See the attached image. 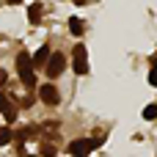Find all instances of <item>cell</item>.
I'll return each mask as SVG.
<instances>
[{
	"label": "cell",
	"instance_id": "cell-3",
	"mask_svg": "<svg viewBox=\"0 0 157 157\" xmlns=\"http://www.w3.org/2000/svg\"><path fill=\"white\" fill-rule=\"evenodd\" d=\"M72 66H75L77 75H86L88 72V52H86L83 44H75V50H72Z\"/></svg>",
	"mask_w": 157,
	"mask_h": 157
},
{
	"label": "cell",
	"instance_id": "cell-11",
	"mask_svg": "<svg viewBox=\"0 0 157 157\" xmlns=\"http://www.w3.org/2000/svg\"><path fill=\"white\" fill-rule=\"evenodd\" d=\"M144 119H157V105H146L144 108Z\"/></svg>",
	"mask_w": 157,
	"mask_h": 157
},
{
	"label": "cell",
	"instance_id": "cell-9",
	"mask_svg": "<svg viewBox=\"0 0 157 157\" xmlns=\"http://www.w3.org/2000/svg\"><path fill=\"white\" fill-rule=\"evenodd\" d=\"M30 132H33V127H25V130H19V132H14V138H17V144H25V141L30 138Z\"/></svg>",
	"mask_w": 157,
	"mask_h": 157
},
{
	"label": "cell",
	"instance_id": "cell-8",
	"mask_svg": "<svg viewBox=\"0 0 157 157\" xmlns=\"http://www.w3.org/2000/svg\"><path fill=\"white\" fill-rule=\"evenodd\" d=\"M69 30H72L75 36H80V33H83V22H80L77 17H72V19H69Z\"/></svg>",
	"mask_w": 157,
	"mask_h": 157
},
{
	"label": "cell",
	"instance_id": "cell-5",
	"mask_svg": "<svg viewBox=\"0 0 157 157\" xmlns=\"http://www.w3.org/2000/svg\"><path fill=\"white\" fill-rule=\"evenodd\" d=\"M39 99L47 102V105H58V102H61V94H58V88H55L52 83H44V86L39 88Z\"/></svg>",
	"mask_w": 157,
	"mask_h": 157
},
{
	"label": "cell",
	"instance_id": "cell-4",
	"mask_svg": "<svg viewBox=\"0 0 157 157\" xmlns=\"http://www.w3.org/2000/svg\"><path fill=\"white\" fill-rule=\"evenodd\" d=\"M63 69H66V58L61 52H55V55L47 58V77H58Z\"/></svg>",
	"mask_w": 157,
	"mask_h": 157
},
{
	"label": "cell",
	"instance_id": "cell-17",
	"mask_svg": "<svg viewBox=\"0 0 157 157\" xmlns=\"http://www.w3.org/2000/svg\"><path fill=\"white\" fill-rule=\"evenodd\" d=\"M8 3H22V0H8Z\"/></svg>",
	"mask_w": 157,
	"mask_h": 157
},
{
	"label": "cell",
	"instance_id": "cell-7",
	"mask_svg": "<svg viewBox=\"0 0 157 157\" xmlns=\"http://www.w3.org/2000/svg\"><path fill=\"white\" fill-rule=\"evenodd\" d=\"M28 19L36 25V22L41 19V6H30V11H28Z\"/></svg>",
	"mask_w": 157,
	"mask_h": 157
},
{
	"label": "cell",
	"instance_id": "cell-10",
	"mask_svg": "<svg viewBox=\"0 0 157 157\" xmlns=\"http://www.w3.org/2000/svg\"><path fill=\"white\" fill-rule=\"evenodd\" d=\"M11 144V127H0V146Z\"/></svg>",
	"mask_w": 157,
	"mask_h": 157
},
{
	"label": "cell",
	"instance_id": "cell-19",
	"mask_svg": "<svg viewBox=\"0 0 157 157\" xmlns=\"http://www.w3.org/2000/svg\"><path fill=\"white\" fill-rule=\"evenodd\" d=\"M25 157H36V155H25Z\"/></svg>",
	"mask_w": 157,
	"mask_h": 157
},
{
	"label": "cell",
	"instance_id": "cell-16",
	"mask_svg": "<svg viewBox=\"0 0 157 157\" xmlns=\"http://www.w3.org/2000/svg\"><path fill=\"white\" fill-rule=\"evenodd\" d=\"M6 80H8V75H6V69H0V86H3Z\"/></svg>",
	"mask_w": 157,
	"mask_h": 157
},
{
	"label": "cell",
	"instance_id": "cell-2",
	"mask_svg": "<svg viewBox=\"0 0 157 157\" xmlns=\"http://www.w3.org/2000/svg\"><path fill=\"white\" fill-rule=\"evenodd\" d=\"M97 146H99V141H94V138H83V141H72V144H69V152H72L75 157H88Z\"/></svg>",
	"mask_w": 157,
	"mask_h": 157
},
{
	"label": "cell",
	"instance_id": "cell-18",
	"mask_svg": "<svg viewBox=\"0 0 157 157\" xmlns=\"http://www.w3.org/2000/svg\"><path fill=\"white\" fill-rule=\"evenodd\" d=\"M72 3H83V0H72Z\"/></svg>",
	"mask_w": 157,
	"mask_h": 157
},
{
	"label": "cell",
	"instance_id": "cell-13",
	"mask_svg": "<svg viewBox=\"0 0 157 157\" xmlns=\"http://www.w3.org/2000/svg\"><path fill=\"white\" fill-rule=\"evenodd\" d=\"M3 116H6V119H8V121H14V119H17V110H14V108H11V105H8V108H6V110H3Z\"/></svg>",
	"mask_w": 157,
	"mask_h": 157
},
{
	"label": "cell",
	"instance_id": "cell-6",
	"mask_svg": "<svg viewBox=\"0 0 157 157\" xmlns=\"http://www.w3.org/2000/svg\"><path fill=\"white\" fill-rule=\"evenodd\" d=\"M47 58H50V47H47V44H44V47H39V50H36V55H30L33 66H36V63H44Z\"/></svg>",
	"mask_w": 157,
	"mask_h": 157
},
{
	"label": "cell",
	"instance_id": "cell-1",
	"mask_svg": "<svg viewBox=\"0 0 157 157\" xmlns=\"http://www.w3.org/2000/svg\"><path fill=\"white\" fill-rule=\"evenodd\" d=\"M17 72H19V77H22V86H25V88H33L36 75H33V61H30L28 52H19V55H17Z\"/></svg>",
	"mask_w": 157,
	"mask_h": 157
},
{
	"label": "cell",
	"instance_id": "cell-14",
	"mask_svg": "<svg viewBox=\"0 0 157 157\" xmlns=\"http://www.w3.org/2000/svg\"><path fill=\"white\" fill-rule=\"evenodd\" d=\"M8 105H11V102H8V97H6V94H3V91H0V113H3V110H6V108H8Z\"/></svg>",
	"mask_w": 157,
	"mask_h": 157
},
{
	"label": "cell",
	"instance_id": "cell-12",
	"mask_svg": "<svg viewBox=\"0 0 157 157\" xmlns=\"http://www.w3.org/2000/svg\"><path fill=\"white\" fill-rule=\"evenodd\" d=\"M41 157H55V146L52 144H44L41 146Z\"/></svg>",
	"mask_w": 157,
	"mask_h": 157
},
{
	"label": "cell",
	"instance_id": "cell-15",
	"mask_svg": "<svg viewBox=\"0 0 157 157\" xmlns=\"http://www.w3.org/2000/svg\"><path fill=\"white\" fill-rule=\"evenodd\" d=\"M33 105V97H22V108H30Z\"/></svg>",
	"mask_w": 157,
	"mask_h": 157
}]
</instances>
